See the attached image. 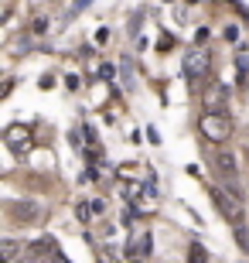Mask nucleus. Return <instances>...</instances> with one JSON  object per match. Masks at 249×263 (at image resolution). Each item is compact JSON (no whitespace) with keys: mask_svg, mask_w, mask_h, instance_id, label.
Here are the masks:
<instances>
[{"mask_svg":"<svg viewBox=\"0 0 249 263\" xmlns=\"http://www.w3.org/2000/svg\"><path fill=\"white\" fill-rule=\"evenodd\" d=\"M212 164H215V171L222 175L225 188H229L236 198H242L239 195V185H236V181H239V161H236V154H232V151H225V147H219V151L212 154Z\"/></svg>","mask_w":249,"mask_h":263,"instance_id":"obj_1","label":"nucleus"},{"mask_svg":"<svg viewBox=\"0 0 249 263\" xmlns=\"http://www.w3.org/2000/svg\"><path fill=\"white\" fill-rule=\"evenodd\" d=\"M198 130L205 140H212V144H225L232 137V120L225 117V113H205V117L198 120Z\"/></svg>","mask_w":249,"mask_h":263,"instance_id":"obj_2","label":"nucleus"},{"mask_svg":"<svg viewBox=\"0 0 249 263\" xmlns=\"http://www.w3.org/2000/svg\"><path fill=\"white\" fill-rule=\"evenodd\" d=\"M212 72V55L208 48H191L188 55H184V79L191 82V86H198V82H205Z\"/></svg>","mask_w":249,"mask_h":263,"instance_id":"obj_3","label":"nucleus"},{"mask_svg":"<svg viewBox=\"0 0 249 263\" xmlns=\"http://www.w3.org/2000/svg\"><path fill=\"white\" fill-rule=\"evenodd\" d=\"M212 198H215V205L222 209V215H225L232 226H242V198H236L225 185H222V188L219 185L212 188Z\"/></svg>","mask_w":249,"mask_h":263,"instance_id":"obj_4","label":"nucleus"},{"mask_svg":"<svg viewBox=\"0 0 249 263\" xmlns=\"http://www.w3.org/2000/svg\"><path fill=\"white\" fill-rule=\"evenodd\" d=\"M4 144H7L10 151H17V154H28V147H31V130L24 127V123H10V127L4 130Z\"/></svg>","mask_w":249,"mask_h":263,"instance_id":"obj_5","label":"nucleus"},{"mask_svg":"<svg viewBox=\"0 0 249 263\" xmlns=\"http://www.w3.org/2000/svg\"><path fill=\"white\" fill-rule=\"evenodd\" d=\"M10 219H14V222H21V226H24V222H38V219H41V209L34 202H14V205H10Z\"/></svg>","mask_w":249,"mask_h":263,"instance_id":"obj_6","label":"nucleus"},{"mask_svg":"<svg viewBox=\"0 0 249 263\" xmlns=\"http://www.w3.org/2000/svg\"><path fill=\"white\" fill-rule=\"evenodd\" d=\"M225 96H229V89H225V86H212L208 96H205L208 113H225Z\"/></svg>","mask_w":249,"mask_h":263,"instance_id":"obj_7","label":"nucleus"},{"mask_svg":"<svg viewBox=\"0 0 249 263\" xmlns=\"http://www.w3.org/2000/svg\"><path fill=\"white\" fill-rule=\"evenodd\" d=\"M17 253H21V246L14 243V239H4V243H0V256H4V263H14Z\"/></svg>","mask_w":249,"mask_h":263,"instance_id":"obj_8","label":"nucleus"},{"mask_svg":"<svg viewBox=\"0 0 249 263\" xmlns=\"http://www.w3.org/2000/svg\"><path fill=\"white\" fill-rule=\"evenodd\" d=\"M130 253H140V256H147L150 253V236H140V239H133V243H130Z\"/></svg>","mask_w":249,"mask_h":263,"instance_id":"obj_9","label":"nucleus"},{"mask_svg":"<svg viewBox=\"0 0 249 263\" xmlns=\"http://www.w3.org/2000/svg\"><path fill=\"white\" fill-rule=\"evenodd\" d=\"M236 68H239V79L246 82L249 79V51H239V55H236Z\"/></svg>","mask_w":249,"mask_h":263,"instance_id":"obj_10","label":"nucleus"},{"mask_svg":"<svg viewBox=\"0 0 249 263\" xmlns=\"http://www.w3.org/2000/svg\"><path fill=\"white\" fill-rule=\"evenodd\" d=\"M232 233H236V246H239V250H249V229L246 226H232Z\"/></svg>","mask_w":249,"mask_h":263,"instance_id":"obj_11","label":"nucleus"},{"mask_svg":"<svg viewBox=\"0 0 249 263\" xmlns=\"http://www.w3.org/2000/svg\"><path fill=\"white\" fill-rule=\"evenodd\" d=\"M130 72H133V62L123 59V82H126V89H133V76H130Z\"/></svg>","mask_w":249,"mask_h":263,"instance_id":"obj_12","label":"nucleus"},{"mask_svg":"<svg viewBox=\"0 0 249 263\" xmlns=\"http://www.w3.org/2000/svg\"><path fill=\"white\" fill-rule=\"evenodd\" d=\"M188 260H191V263H205V250L195 243V246H191V253H188Z\"/></svg>","mask_w":249,"mask_h":263,"instance_id":"obj_13","label":"nucleus"},{"mask_svg":"<svg viewBox=\"0 0 249 263\" xmlns=\"http://www.w3.org/2000/svg\"><path fill=\"white\" fill-rule=\"evenodd\" d=\"M157 48H161V51H171V48H174V38H171V34H161V41H157Z\"/></svg>","mask_w":249,"mask_h":263,"instance_id":"obj_14","label":"nucleus"},{"mask_svg":"<svg viewBox=\"0 0 249 263\" xmlns=\"http://www.w3.org/2000/svg\"><path fill=\"white\" fill-rule=\"evenodd\" d=\"M89 212H92V209H89V205H82V202H79V209H75V215H79V219H82V222H86V219H89Z\"/></svg>","mask_w":249,"mask_h":263,"instance_id":"obj_15","label":"nucleus"},{"mask_svg":"<svg viewBox=\"0 0 249 263\" xmlns=\"http://www.w3.org/2000/svg\"><path fill=\"white\" fill-rule=\"evenodd\" d=\"M99 76H103V79H113L116 72H113V65H103V68H99Z\"/></svg>","mask_w":249,"mask_h":263,"instance_id":"obj_16","label":"nucleus"},{"mask_svg":"<svg viewBox=\"0 0 249 263\" xmlns=\"http://www.w3.org/2000/svg\"><path fill=\"white\" fill-rule=\"evenodd\" d=\"M103 263H120V260H116L113 253H103Z\"/></svg>","mask_w":249,"mask_h":263,"instance_id":"obj_17","label":"nucleus"},{"mask_svg":"<svg viewBox=\"0 0 249 263\" xmlns=\"http://www.w3.org/2000/svg\"><path fill=\"white\" fill-rule=\"evenodd\" d=\"M86 4H89V0H75V7H79V10H82V7H86Z\"/></svg>","mask_w":249,"mask_h":263,"instance_id":"obj_18","label":"nucleus"}]
</instances>
